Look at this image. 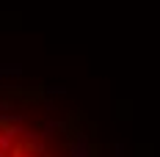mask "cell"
<instances>
[{
  "label": "cell",
  "mask_w": 160,
  "mask_h": 157,
  "mask_svg": "<svg viewBox=\"0 0 160 157\" xmlns=\"http://www.w3.org/2000/svg\"><path fill=\"white\" fill-rule=\"evenodd\" d=\"M0 157H97L94 130L47 88L0 83Z\"/></svg>",
  "instance_id": "1"
}]
</instances>
